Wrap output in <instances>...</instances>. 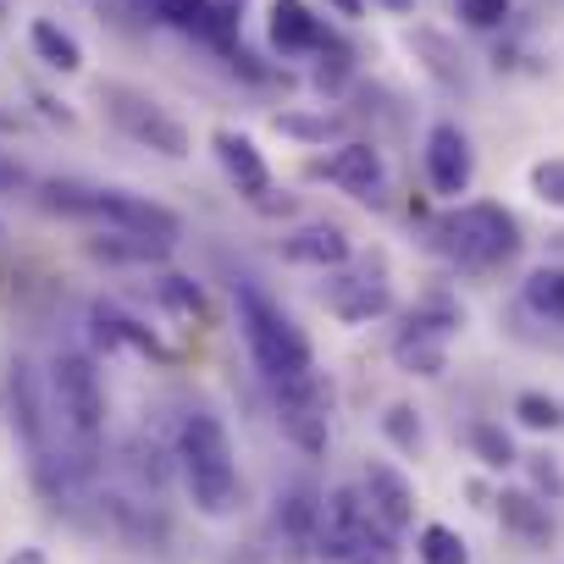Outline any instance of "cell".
Listing matches in <instances>:
<instances>
[{
  "label": "cell",
  "instance_id": "22",
  "mask_svg": "<svg viewBox=\"0 0 564 564\" xmlns=\"http://www.w3.org/2000/svg\"><path fill=\"white\" fill-rule=\"evenodd\" d=\"M155 294H161V305L166 311H177V316H188V322H205V294H199V282H188V276H161L155 282Z\"/></svg>",
  "mask_w": 564,
  "mask_h": 564
},
{
  "label": "cell",
  "instance_id": "18",
  "mask_svg": "<svg viewBox=\"0 0 564 564\" xmlns=\"http://www.w3.org/2000/svg\"><path fill=\"white\" fill-rule=\"evenodd\" d=\"M12 421L23 426V437L45 454V404L34 393V371L29 366H12Z\"/></svg>",
  "mask_w": 564,
  "mask_h": 564
},
{
  "label": "cell",
  "instance_id": "37",
  "mask_svg": "<svg viewBox=\"0 0 564 564\" xmlns=\"http://www.w3.org/2000/svg\"><path fill=\"white\" fill-rule=\"evenodd\" d=\"M0 128H7V117H0Z\"/></svg>",
  "mask_w": 564,
  "mask_h": 564
},
{
  "label": "cell",
  "instance_id": "35",
  "mask_svg": "<svg viewBox=\"0 0 564 564\" xmlns=\"http://www.w3.org/2000/svg\"><path fill=\"white\" fill-rule=\"evenodd\" d=\"M333 7H338L344 18H360V0H333Z\"/></svg>",
  "mask_w": 564,
  "mask_h": 564
},
{
  "label": "cell",
  "instance_id": "11",
  "mask_svg": "<svg viewBox=\"0 0 564 564\" xmlns=\"http://www.w3.org/2000/svg\"><path fill=\"white\" fill-rule=\"evenodd\" d=\"M360 492H366V503H371V514H377L382 531H393V536L410 531V520H415V487H410L388 459H371V465H366Z\"/></svg>",
  "mask_w": 564,
  "mask_h": 564
},
{
  "label": "cell",
  "instance_id": "4",
  "mask_svg": "<svg viewBox=\"0 0 564 564\" xmlns=\"http://www.w3.org/2000/svg\"><path fill=\"white\" fill-rule=\"evenodd\" d=\"M437 249L459 271H492L498 260H509L520 249V221L503 205L476 199V205H459L437 221Z\"/></svg>",
  "mask_w": 564,
  "mask_h": 564
},
{
  "label": "cell",
  "instance_id": "36",
  "mask_svg": "<svg viewBox=\"0 0 564 564\" xmlns=\"http://www.w3.org/2000/svg\"><path fill=\"white\" fill-rule=\"evenodd\" d=\"M382 7H388V12H410V7H415V0H382Z\"/></svg>",
  "mask_w": 564,
  "mask_h": 564
},
{
  "label": "cell",
  "instance_id": "12",
  "mask_svg": "<svg viewBox=\"0 0 564 564\" xmlns=\"http://www.w3.org/2000/svg\"><path fill=\"white\" fill-rule=\"evenodd\" d=\"M327 311L338 322L360 327V322L393 311V289H388L382 276H338V282H327Z\"/></svg>",
  "mask_w": 564,
  "mask_h": 564
},
{
  "label": "cell",
  "instance_id": "21",
  "mask_svg": "<svg viewBox=\"0 0 564 564\" xmlns=\"http://www.w3.org/2000/svg\"><path fill=\"white\" fill-rule=\"evenodd\" d=\"M34 51H40V62L45 67H56V73H78L84 67V51H78V40L73 34H62L56 23H34Z\"/></svg>",
  "mask_w": 564,
  "mask_h": 564
},
{
  "label": "cell",
  "instance_id": "9",
  "mask_svg": "<svg viewBox=\"0 0 564 564\" xmlns=\"http://www.w3.org/2000/svg\"><path fill=\"white\" fill-rule=\"evenodd\" d=\"M426 177L443 199H459L476 177V155H470V139L454 128V122H437L426 133Z\"/></svg>",
  "mask_w": 564,
  "mask_h": 564
},
{
  "label": "cell",
  "instance_id": "16",
  "mask_svg": "<svg viewBox=\"0 0 564 564\" xmlns=\"http://www.w3.org/2000/svg\"><path fill=\"white\" fill-rule=\"evenodd\" d=\"M271 45H276L282 56H300V51H322L327 34H322V23L311 18L305 0H271Z\"/></svg>",
  "mask_w": 564,
  "mask_h": 564
},
{
  "label": "cell",
  "instance_id": "34",
  "mask_svg": "<svg viewBox=\"0 0 564 564\" xmlns=\"http://www.w3.org/2000/svg\"><path fill=\"white\" fill-rule=\"evenodd\" d=\"M12 564H45V553H40V547H23V553H18Z\"/></svg>",
  "mask_w": 564,
  "mask_h": 564
},
{
  "label": "cell",
  "instance_id": "5",
  "mask_svg": "<svg viewBox=\"0 0 564 564\" xmlns=\"http://www.w3.org/2000/svg\"><path fill=\"white\" fill-rule=\"evenodd\" d=\"M51 393H56V421L67 426V437L78 443V454L89 465L95 448H100V432H106V388H100L95 360L62 355L51 366Z\"/></svg>",
  "mask_w": 564,
  "mask_h": 564
},
{
  "label": "cell",
  "instance_id": "15",
  "mask_svg": "<svg viewBox=\"0 0 564 564\" xmlns=\"http://www.w3.org/2000/svg\"><path fill=\"white\" fill-rule=\"evenodd\" d=\"M316 558L322 564H399V547H393V531L366 525L349 536H316Z\"/></svg>",
  "mask_w": 564,
  "mask_h": 564
},
{
  "label": "cell",
  "instance_id": "28",
  "mask_svg": "<svg viewBox=\"0 0 564 564\" xmlns=\"http://www.w3.org/2000/svg\"><path fill=\"white\" fill-rule=\"evenodd\" d=\"M382 426H388V437H393L399 448H421V421H415L410 404H393V410L382 415Z\"/></svg>",
  "mask_w": 564,
  "mask_h": 564
},
{
  "label": "cell",
  "instance_id": "32",
  "mask_svg": "<svg viewBox=\"0 0 564 564\" xmlns=\"http://www.w3.org/2000/svg\"><path fill=\"white\" fill-rule=\"evenodd\" d=\"M525 465H531V481H536L547 498H558V492H564V476H558V465H553L547 454H531Z\"/></svg>",
  "mask_w": 564,
  "mask_h": 564
},
{
  "label": "cell",
  "instance_id": "13",
  "mask_svg": "<svg viewBox=\"0 0 564 564\" xmlns=\"http://www.w3.org/2000/svg\"><path fill=\"white\" fill-rule=\"evenodd\" d=\"M210 150H216V161H221V172L232 177V188H238V194L260 199V194L271 188V172H265V161H260V150H254V139H249V133L216 128V133H210Z\"/></svg>",
  "mask_w": 564,
  "mask_h": 564
},
{
  "label": "cell",
  "instance_id": "8",
  "mask_svg": "<svg viewBox=\"0 0 564 564\" xmlns=\"http://www.w3.org/2000/svg\"><path fill=\"white\" fill-rule=\"evenodd\" d=\"M276 421H282V437L294 448H305V454L327 448V393H322L316 371L276 388Z\"/></svg>",
  "mask_w": 564,
  "mask_h": 564
},
{
  "label": "cell",
  "instance_id": "2",
  "mask_svg": "<svg viewBox=\"0 0 564 564\" xmlns=\"http://www.w3.org/2000/svg\"><path fill=\"white\" fill-rule=\"evenodd\" d=\"M232 305H238V327H243V344H249V355H254V366H260V377L265 382H300V377H311V338L282 316L254 282H238L232 289Z\"/></svg>",
  "mask_w": 564,
  "mask_h": 564
},
{
  "label": "cell",
  "instance_id": "29",
  "mask_svg": "<svg viewBox=\"0 0 564 564\" xmlns=\"http://www.w3.org/2000/svg\"><path fill=\"white\" fill-rule=\"evenodd\" d=\"M509 18V0H459V23L470 29H498Z\"/></svg>",
  "mask_w": 564,
  "mask_h": 564
},
{
  "label": "cell",
  "instance_id": "3",
  "mask_svg": "<svg viewBox=\"0 0 564 564\" xmlns=\"http://www.w3.org/2000/svg\"><path fill=\"white\" fill-rule=\"evenodd\" d=\"M45 205L51 210H67V216H89V221H106L117 232H133V238H150V243H177L183 238V221L144 199V194H128V188H78V183H51L45 188Z\"/></svg>",
  "mask_w": 564,
  "mask_h": 564
},
{
  "label": "cell",
  "instance_id": "17",
  "mask_svg": "<svg viewBox=\"0 0 564 564\" xmlns=\"http://www.w3.org/2000/svg\"><path fill=\"white\" fill-rule=\"evenodd\" d=\"M89 322H95V338H100L106 349H139V355L172 360V355L161 349V338H155L150 327H139L133 316H122V311H117V305H106V300H100V305L89 311Z\"/></svg>",
  "mask_w": 564,
  "mask_h": 564
},
{
  "label": "cell",
  "instance_id": "26",
  "mask_svg": "<svg viewBox=\"0 0 564 564\" xmlns=\"http://www.w3.org/2000/svg\"><path fill=\"white\" fill-rule=\"evenodd\" d=\"M282 514H289V531L294 536H305V542H316V531H322V503L305 492V487H294L289 492V503H282Z\"/></svg>",
  "mask_w": 564,
  "mask_h": 564
},
{
  "label": "cell",
  "instance_id": "27",
  "mask_svg": "<svg viewBox=\"0 0 564 564\" xmlns=\"http://www.w3.org/2000/svg\"><path fill=\"white\" fill-rule=\"evenodd\" d=\"M531 188H536L542 205H558V210H564V161H542V166H531Z\"/></svg>",
  "mask_w": 564,
  "mask_h": 564
},
{
  "label": "cell",
  "instance_id": "14",
  "mask_svg": "<svg viewBox=\"0 0 564 564\" xmlns=\"http://www.w3.org/2000/svg\"><path fill=\"white\" fill-rule=\"evenodd\" d=\"M349 254H355V243H349V232L338 221H311V227L282 238V260H294V265L333 271V265H349Z\"/></svg>",
  "mask_w": 564,
  "mask_h": 564
},
{
  "label": "cell",
  "instance_id": "6",
  "mask_svg": "<svg viewBox=\"0 0 564 564\" xmlns=\"http://www.w3.org/2000/svg\"><path fill=\"white\" fill-rule=\"evenodd\" d=\"M100 100H106L111 122H117L128 139H139L144 150H155V155H166V161H183V155H188V128H183L172 111H161L150 95H139V89H128V84H106Z\"/></svg>",
  "mask_w": 564,
  "mask_h": 564
},
{
  "label": "cell",
  "instance_id": "25",
  "mask_svg": "<svg viewBox=\"0 0 564 564\" xmlns=\"http://www.w3.org/2000/svg\"><path fill=\"white\" fill-rule=\"evenodd\" d=\"M514 421L531 426V432H553V426H564V404L547 399V393H520L514 399Z\"/></svg>",
  "mask_w": 564,
  "mask_h": 564
},
{
  "label": "cell",
  "instance_id": "20",
  "mask_svg": "<svg viewBox=\"0 0 564 564\" xmlns=\"http://www.w3.org/2000/svg\"><path fill=\"white\" fill-rule=\"evenodd\" d=\"M525 305L547 322H564V265H536L525 276Z\"/></svg>",
  "mask_w": 564,
  "mask_h": 564
},
{
  "label": "cell",
  "instance_id": "31",
  "mask_svg": "<svg viewBox=\"0 0 564 564\" xmlns=\"http://www.w3.org/2000/svg\"><path fill=\"white\" fill-rule=\"evenodd\" d=\"M205 7H210V0H155V12L166 23H177V29H194L205 18Z\"/></svg>",
  "mask_w": 564,
  "mask_h": 564
},
{
  "label": "cell",
  "instance_id": "30",
  "mask_svg": "<svg viewBox=\"0 0 564 564\" xmlns=\"http://www.w3.org/2000/svg\"><path fill=\"white\" fill-rule=\"evenodd\" d=\"M344 78H349V51L327 40V45H322V67H316V84H322V89H338Z\"/></svg>",
  "mask_w": 564,
  "mask_h": 564
},
{
  "label": "cell",
  "instance_id": "19",
  "mask_svg": "<svg viewBox=\"0 0 564 564\" xmlns=\"http://www.w3.org/2000/svg\"><path fill=\"white\" fill-rule=\"evenodd\" d=\"M498 509H503V525H509V531H520L525 542H547V536H553L547 503H536L531 492H503V498H498Z\"/></svg>",
  "mask_w": 564,
  "mask_h": 564
},
{
  "label": "cell",
  "instance_id": "23",
  "mask_svg": "<svg viewBox=\"0 0 564 564\" xmlns=\"http://www.w3.org/2000/svg\"><path fill=\"white\" fill-rule=\"evenodd\" d=\"M470 448H476V459L492 465V470H509V465H514V443H509V432L492 426V421H476V426H470Z\"/></svg>",
  "mask_w": 564,
  "mask_h": 564
},
{
  "label": "cell",
  "instance_id": "1",
  "mask_svg": "<svg viewBox=\"0 0 564 564\" xmlns=\"http://www.w3.org/2000/svg\"><path fill=\"white\" fill-rule=\"evenodd\" d=\"M177 470H183V487L194 498L199 514L221 520L232 514L238 503V470H232V443H227V426L216 415H188L183 432H177Z\"/></svg>",
  "mask_w": 564,
  "mask_h": 564
},
{
  "label": "cell",
  "instance_id": "7",
  "mask_svg": "<svg viewBox=\"0 0 564 564\" xmlns=\"http://www.w3.org/2000/svg\"><path fill=\"white\" fill-rule=\"evenodd\" d=\"M465 327V311L454 305V300H426L410 322H404V333L393 338V360L410 371V377H443V360H448V338Z\"/></svg>",
  "mask_w": 564,
  "mask_h": 564
},
{
  "label": "cell",
  "instance_id": "24",
  "mask_svg": "<svg viewBox=\"0 0 564 564\" xmlns=\"http://www.w3.org/2000/svg\"><path fill=\"white\" fill-rule=\"evenodd\" d=\"M421 558H426V564H470V547H465L459 531L426 525V531H421Z\"/></svg>",
  "mask_w": 564,
  "mask_h": 564
},
{
  "label": "cell",
  "instance_id": "33",
  "mask_svg": "<svg viewBox=\"0 0 564 564\" xmlns=\"http://www.w3.org/2000/svg\"><path fill=\"white\" fill-rule=\"evenodd\" d=\"M276 128L294 133V139H327L338 122H333V117H322V122H311V117H276Z\"/></svg>",
  "mask_w": 564,
  "mask_h": 564
},
{
  "label": "cell",
  "instance_id": "10",
  "mask_svg": "<svg viewBox=\"0 0 564 564\" xmlns=\"http://www.w3.org/2000/svg\"><path fill=\"white\" fill-rule=\"evenodd\" d=\"M311 177H327L333 188H344L355 199H371V205L382 199V155L371 144H344V150L311 161Z\"/></svg>",
  "mask_w": 564,
  "mask_h": 564
}]
</instances>
